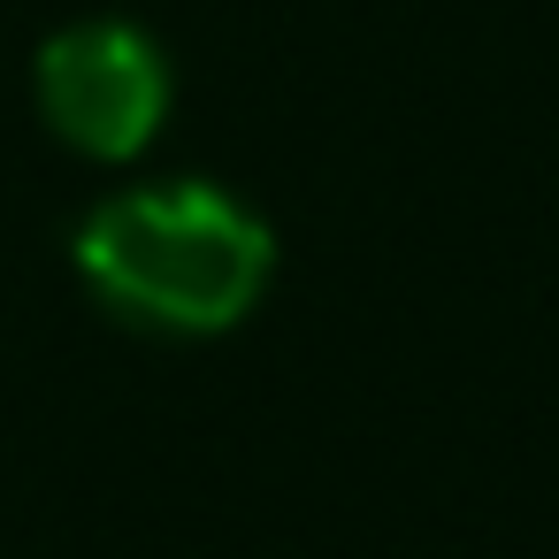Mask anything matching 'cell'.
Returning a JSON list of instances; mask_svg holds the SVG:
<instances>
[{
	"mask_svg": "<svg viewBox=\"0 0 559 559\" xmlns=\"http://www.w3.org/2000/svg\"><path fill=\"white\" fill-rule=\"evenodd\" d=\"M39 116L93 162H131L169 116V62L139 24L85 16L39 47Z\"/></svg>",
	"mask_w": 559,
	"mask_h": 559,
	"instance_id": "obj_2",
	"label": "cell"
},
{
	"mask_svg": "<svg viewBox=\"0 0 559 559\" xmlns=\"http://www.w3.org/2000/svg\"><path fill=\"white\" fill-rule=\"evenodd\" d=\"M85 292L154 337H223L238 330L276 269L269 223L223 185H139L100 200L78 223Z\"/></svg>",
	"mask_w": 559,
	"mask_h": 559,
	"instance_id": "obj_1",
	"label": "cell"
}]
</instances>
